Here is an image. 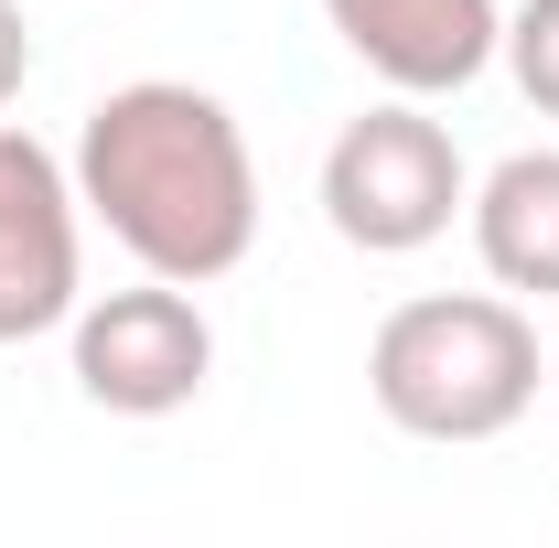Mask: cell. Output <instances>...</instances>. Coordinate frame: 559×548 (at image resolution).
Segmentation results:
<instances>
[{"instance_id":"cell-1","label":"cell","mask_w":559,"mask_h":548,"mask_svg":"<svg viewBox=\"0 0 559 548\" xmlns=\"http://www.w3.org/2000/svg\"><path fill=\"white\" fill-rule=\"evenodd\" d=\"M66 172L75 205L151 279L205 290V279L248 270V248H259V162H248V130L215 86H183V75L108 86L75 130Z\"/></svg>"},{"instance_id":"cell-2","label":"cell","mask_w":559,"mask_h":548,"mask_svg":"<svg viewBox=\"0 0 559 548\" xmlns=\"http://www.w3.org/2000/svg\"><path fill=\"white\" fill-rule=\"evenodd\" d=\"M366 398L388 430L474 452L538 409V323L516 290H419L366 344Z\"/></svg>"},{"instance_id":"cell-3","label":"cell","mask_w":559,"mask_h":548,"mask_svg":"<svg viewBox=\"0 0 559 548\" xmlns=\"http://www.w3.org/2000/svg\"><path fill=\"white\" fill-rule=\"evenodd\" d=\"M463 205H474V172L430 119V97H377L323 151V226L366 259H419L430 237H452Z\"/></svg>"},{"instance_id":"cell-4","label":"cell","mask_w":559,"mask_h":548,"mask_svg":"<svg viewBox=\"0 0 559 548\" xmlns=\"http://www.w3.org/2000/svg\"><path fill=\"white\" fill-rule=\"evenodd\" d=\"M75 398L108 419H173L205 398L215 377V323L183 279H151L140 270L130 290H97L75 301Z\"/></svg>"},{"instance_id":"cell-5","label":"cell","mask_w":559,"mask_h":548,"mask_svg":"<svg viewBox=\"0 0 559 548\" xmlns=\"http://www.w3.org/2000/svg\"><path fill=\"white\" fill-rule=\"evenodd\" d=\"M86 301V205L75 172L33 130L0 119V344H33L75 323Z\"/></svg>"},{"instance_id":"cell-6","label":"cell","mask_w":559,"mask_h":548,"mask_svg":"<svg viewBox=\"0 0 559 548\" xmlns=\"http://www.w3.org/2000/svg\"><path fill=\"white\" fill-rule=\"evenodd\" d=\"M323 22L388 97H463L506 55L495 0H323Z\"/></svg>"},{"instance_id":"cell-7","label":"cell","mask_w":559,"mask_h":548,"mask_svg":"<svg viewBox=\"0 0 559 548\" xmlns=\"http://www.w3.org/2000/svg\"><path fill=\"white\" fill-rule=\"evenodd\" d=\"M474 259L516 301H559V151H506L474 183Z\"/></svg>"},{"instance_id":"cell-8","label":"cell","mask_w":559,"mask_h":548,"mask_svg":"<svg viewBox=\"0 0 559 548\" xmlns=\"http://www.w3.org/2000/svg\"><path fill=\"white\" fill-rule=\"evenodd\" d=\"M506 75H516V97L559 119V0H527V11H506Z\"/></svg>"},{"instance_id":"cell-9","label":"cell","mask_w":559,"mask_h":548,"mask_svg":"<svg viewBox=\"0 0 559 548\" xmlns=\"http://www.w3.org/2000/svg\"><path fill=\"white\" fill-rule=\"evenodd\" d=\"M22 75H33V33H22V0H0V108L22 97Z\"/></svg>"}]
</instances>
